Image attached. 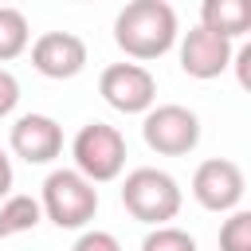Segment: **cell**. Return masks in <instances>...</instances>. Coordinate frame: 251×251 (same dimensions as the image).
Masks as SVG:
<instances>
[{"instance_id": "6da1fadb", "label": "cell", "mask_w": 251, "mask_h": 251, "mask_svg": "<svg viewBox=\"0 0 251 251\" xmlns=\"http://www.w3.org/2000/svg\"><path fill=\"white\" fill-rule=\"evenodd\" d=\"M176 35V12L165 0H133L114 16V43L141 67L169 55Z\"/></svg>"}, {"instance_id": "7a4b0ae2", "label": "cell", "mask_w": 251, "mask_h": 251, "mask_svg": "<svg viewBox=\"0 0 251 251\" xmlns=\"http://www.w3.org/2000/svg\"><path fill=\"white\" fill-rule=\"evenodd\" d=\"M184 196H180V184L176 176H169L165 169H153V165H141L133 173H126L122 180V208L149 224V227H165L169 220H176Z\"/></svg>"}, {"instance_id": "3957f363", "label": "cell", "mask_w": 251, "mask_h": 251, "mask_svg": "<svg viewBox=\"0 0 251 251\" xmlns=\"http://www.w3.org/2000/svg\"><path fill=\"white\" fill-rule=\"evenodd\" d=\"M35 200L43 208V220L67 231H86V224L98 212V188L75 169H51Z\"/></svg>"}, {"instance_id": "277c9868", "label": "cell", "mask_w": 251, "mask_h": 251, "mask_svg": "<svg viewBox=\"0 0 251 251\" xmlns=\"http://www.w3.org/2000/svg\"><path fill=\"white\" fill-rule=\"evenodd\" d=\"M71 157H75V173H82L90 184L118 180L126 169V137L118 126L86 122L71 141Z\"/></svg>"}, {"instance_id": "5b68a950", "label": "cell", "mask_w": 251, "mask_h": 251, "mask_svg": "<svg viewBox=\"0 0 251 251\" xmlns=\"http://www.w3.org/2000/svg\"><path fill=\"white\" fill-rule=\"evenodd\" d=\"M141 137L161 157H184L200 145V118L180 102H161L141 114Z\"/></svg>"}, {"instance_id": "8992f818", "label": "cell", "mask_w": 251, "mask_h": 251, "mask_svg": "<svg viewBox=\"0 0 251 251\" xmlns=\"http://www.w3.org/2000/svg\"><path fill=\"white\" fill-rule=\"evenodd\" d=\"M98 94L118 114H149L157 106V78L141 63H110L98 75Z\"/></svg>"}, {"instance_id": "52a82bcc", "label": "cell", "mask_w": 251, "mask_h": 251, "mask_svg": "<svg viewBox=\"0 0 251 251\" xmlns=\"http://www.w3.org/2000/svg\"><path fill=\"white\" fill-rule=\"evenodd\" d=\"M247 192L243 169L227 157H208L192 173V196L204 212H235Z\"/></svg>"}, {"instance_id": "ba28073f", "label": "cell", "mask_w": 251, "mask_h": 251, "mask_svg": "<svg viewBox=\"0 0 251 251\" xmlns=\"http://www.w3.org/2000/svg\"><path fill=\"white\" fill-rule=\"evenodd\" d=\"M8 145L27 165H51L63 153V126L51 114H20L12 122Z\"/></svg>"}, {"instance_id": "9c48e42d", "label": "cell", "mask_w": 251, "mask_h": 251, "mask_svg": "<svg viewBox=\"0 0 251 251\" xmlns=\"http://www.w3.org/2000/svg\"><path fill=\"white\" fill-rule=\"evenodd\" d=\"M31 67L43 78H75L86 67V43L75 31H43L31 43Z\"/></svg>"}, {"instance_id": "30bf717a", "label": "cell", "mask_w": 251, "mask_h": 251, "mask_svg": "<svg viewBox=\"0 0 251 251\" xmlns=\"http://www.w3.org/2000/svg\"><path fill=\"white\" fill-rule=\"evenodd\" d=\"M231 55H235V47H231L227 39L204 31L200 24H196L192 31H184V39H180V71H184L188 78H200V82L220 78V75L231 67Z\"/></svg>"}, {"instance_id": "8fae6325", "label": "cell", "mask_w": 251, "mask_h": 251, "mask_svg": "<svg viewBox=\"0 0 251 251\" xmlns=\"http://www.w3.org/2000/svg\"><path fill=\"white\" fill-rule=\"evenodd\" d=\"M200 27L235 43L251 27V4L247 0H204L200 4Z\"/></svg>"}, {"instance_id": "7c38bea8", "label": "cell", "mask_w": 251, "mask_h": 251, "mask_svg": "<svg viewBox=\"0 0 251 251\" xmlns=\"http://www.w3.org/2000/svg\"><path fill=\"white\" fill-rule=\"evenodd\" d=\"M39 220H43V208H39L35 196H27V192H12L8 200H0V239L35 231Z\"/></svg>"}, {"instance_id": "4fadbf2b", "label": "cell", "mask_w": 251, "mask_h": 251, "mask_svg": "<svg viewBox=\"0 0 251 251\" xmlns=\"http://www.w3.org/2000/svg\"><path fill=\"white\" fill-rule=\"evenodd\" d=\"M31 43V27H27V16L20 8H8L0 4V63L8 59H20Z\"/></svg>"}, {"instance_id": "5bb4252c", "label": "cell", "mask_w": 251, "mask_h": 251, "mask_svg": "<svg viewBox=\"0 0 251 251\" xmlns=\"http://www.w3.org/2000/svg\"><path fill=\"white\" fill-rule=\"evenodd\" d=\"M220 251H251V212L235 208L220 224Z\"/></svg>"}, {"instance_id": "9a60e30c", "label": "cell", "mask_w": 251, "mask_h": 251, "mask_svg": "<svg viewBox=\"0 0 251 251\" xmlns=\"http://www.w3.org/2000/svg\"><path fill=\"white\" fill-rule=\"evenodd\" d=\"M141 251H196V239L184 231V227H153L145 239H141Z\"/></svg>"}, {"instance_id": "2e32d148", "label": "cell", "mask_w": 251, "mask_h": 251, "mask_svg": "<svg viewBox=\"0 0 251 251\" xmlns=\"http://www.w3.org/2000/svg\"><path fill=\"white\" fill-rule=\"evenodd\" d=\"M71 251H122V243H118V235H114V231L86 227V231L75 239V247H71Z\"/></svg>"}, {"instance_id": "e0dca14e", "label": "cell", "mask_w": 251, "mask_h": 251, "mask_svg": "<svg viewBox=\"0 0 251 251\" xmlns=\"http://www.w3.org/2000/svg\"><path fill=\"white\" fill-rule=\"evenodd\" d=\"M16 102H20V82L8 67H0V118H8L16 110Z\"/></svg>"}, {"instance_id": "ac0fdd59", "label": "cell", "mask_w": 251, "mask_h": 251, "mask_svg": "<svg viewBox=\"0 0 251 251\" xmlns=\"http://www.w3.org/2000/svg\"><path fill=\"white\" fill-rule=\"evenodd\" d=\"M251 43H243V47H235V55H231V67H235V75H239V86L247 90L251 86Z\"/></svg>"}, {"instance_id": "d6986e66", "label": "cell", "mask_w": 251, "mask_h": 251, "mask_svg": "<svg viewBox=\"0 0 251 251\" xmlns=\"http://www.w3.org/2000/svg\"><path fill=\"white\" fill-rule=\"evenodd\" d=\"M12 180H16V173H12V157L0 149V200L12 196Z\"/></svg>"}]
</instances>
